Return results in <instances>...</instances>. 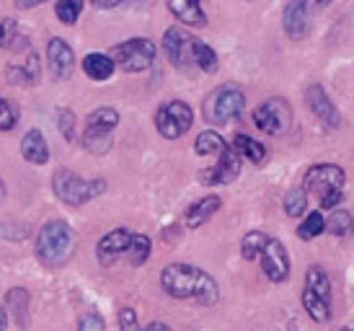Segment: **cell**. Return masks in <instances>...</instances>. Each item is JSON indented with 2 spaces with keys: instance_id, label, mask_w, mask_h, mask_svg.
<instances>
[{
  "instance_id": "cell-28",
  "label": "cell",
  "mask_w": 354,
  "mask_h": 331,
  "mask_svg": "<svg viewBox=\"0 0 354 331\" xmlns=\"http://www.w3.org/2000/svg\"><path fill=\"white\" fill-rule=\"evenodd\" d=\"M354 228V215L349 210H342V207H336L331 210L328 215V220H326V231L331 235H349Z\"/></svg>"
},
{
  "instance_id": "cell-3",
  "label": "cell",
  "mask_w": 354,
  "mask_h": 331,
  "mask_svg": "<svg viewBox=\"0 0 354 331\" xmlns=\"http://www.w3.org/2000/svg\"><path fill=\"white\" fill-rule=\"evenodd\" d=\"M344 168H339L336 163H315L305 171L303 189L318 195L321 207L328 210V207L342 205V199H344Z\"/></svg>"
},
{
  "instance_id": "cell-16",
  "label": "cell",
  "mask_w": 354,
  "mask_h": 331,
  "mask_svg": "<svg viewBox=\"0 0 354 331\" xmlns=\"http://www.w3.org/2000/svg\"><path fill=\"white\" fill-rule=\"evenodd\" d=\"M129 244H132V233H129L127 228H117V231L106 233L99 241V249H96L99 262L104 264V267L111 264V262H117L122 253L129 251Z\"/></svg>"
},
{
  "instance_id": "cell-18",
  "label": "cell",
  "mask_w": 354,
  "mask_h": 331,
  "mask_svg": "<svg viewBox=\"0 0 354 331\" xmlns=\"http://www.w3.org/2000/svg\"><path fill=\"white\" fill-rule=\"evenodd\" d=\"M220 205H223V199L217 195H209V197H202V199H197L194 205L189 207L187 215H184V223H187V228H199V225H205L212 215L220 210Z\"/></svg>"
},
{
  "instance_id": "cell-33",
  "label": "cell",
  "mask_w": 354,
  "mask_h": 331,
  "mask_svg": "<svg viewBox=\"0 0 354 331\" xmlns=\"http://www.w3.org/2000/svg\"><path fill=\"white\" fill-rule=\"evenodd\" d=\"M80 10H83V3H80V0H59L57 6H55L57 19L62 21V24H68V26H73V24L78 21Z\"/></svg>"
},
{
  "instance_id": "cell-39",
  "label": "cell",
  "mask_w": 354,
  "mask_h": 331,
  "mask_svg": "<svg viewBox=\"0 0 354 331\" xmlns=\"http://www.w3.org/2000/svg\"><path fill=\"white\" fill-rule=\"evenodd\" d=\"M13 228H19V223H8V225L0 223V235H6L10 241H21V238L29 235V228H21V231H13Z\"/></svg>"
},
{
  "instance_id": "cell-41",
  "label": "cell",
  "mask_w": 354,
  "mask_h": 331,
  "mask_svg": "<svg viewBox=\"0 0 354 331\" xmlns=\"http://www.w3.org/2000/svg\"><path fill=\"white\" fill-rule=\"evenodd\" d=\"M0 331H6V311H3V305H0Z\"/></svg>"
},
{
  "instance_id": "cell-31",
  "label": "cell",
  "mask_w": 354,
  "mask_h": 331,
  "mask_svg": "<svg viewBox=\"0 0 354 331\" xmlns=\"http://www.w3.org/2000/svg\"><path fill=\"white\" fill-rule=\"evenodd\" d=\"M321 233H326V220L318 210H315V213H308V217L297 225V238H303V241H313V238H318Z\"/></svg>"
},
{
  "instance_id": "cell-11",
  "label": "cell",
  "mask_w": 354,
  "mask_h": 331,
  "mask_svg": "<svg viewBox=\"0 0 354 331\" xmlns=\"http://www.w3.org/2000/svg\"><path fill=\"white\" fill-rule=\"evenodd\" d=\"M305 101H308L310 111H313L326 127L342 125V114H339V109L334 107V101L328 98V93L324 91L321 83H310V86L305 88Z\"/></svg>"
},
{
  "instance_id": "cell-21",
  "label": "cell",
  "mask_w": 354,
  "mask_h": 331,
  "mask_svg": "<svg viewBox=\"0 0 354 331\" xmlns=\"http://www.w3.org/2000/svg\"><path fill=\"white\" fill-rule=\"evenodd\" d=\"M6 305H8V311L13 313L19 329H26V321H29V292L24 290V287H13V290L6 295Z\"/></svg>"
},
{
  "instance_id": "cell-13",
  "label": "cell",
  "mask_w": 354,
  "mask_h": 331,
  "mask_svg": "<svg viewBox=\"0 0 354 331\" xmlns=\"http://www.w3.org/2000/svg\"><path fill=\"white\" fill-rule=\"evenodd\" d=\"M282 26H285L287 37L290 39H305L308 31H310V6L305 0H295L285 8V16H282Z\"/></svg>"
},
{
  "instance_id": "cell-35",
  "label": "cell",
  "mask_w": 354,
  "mask_h": 331,
  "mask_svg": "<svg viewBox=\"0 0 354 331\" xmlns=\"http://www.w3.org/2000/svg\"><path fill=\"white\" fill-rule=\"evenodd\" d=\"M16 125V109L10 101L0 98V129H13Z\"/></svg>"
},
{
  "instance_id": "cell-23",
  "label": "cell",
  "mask_w": 354,
  "mask_h": 331,
  "mask_svg": "<svg viewBox=\"0 0 354 331\" xmlns=\"http://www.w3.org/2000/svg\"><path fill=\"white\" fill-rule=\"evenodd\" d=\"M305 287L310 292H315L321 301L331 303V280H328V274L318 264L308 267V272H305Z\"/></svg>"
},
{
  "instance_id": "cell-36",
  "label": "cell",
  "mask_w": 354,
  "mask_h": 331,
  "mask_svg": "<svg viewBox=\"0 0 354 331\" xmlns=\"http://www.w3.org/2000/svg\"><path fill=\"white\" fill-rule=\"evenodd\" d=\"M104 319H101L99 313H83L78 321V331H104Z\"/></svg>"
},
{
  "instance_id": "cell-29",
  "label": "cell",
  "mask_w": 354,
  "mask_h": 331,
  "mask_svg": "<svg viewBox=\"0 0 354 331\" xmlns=\"http://www.w3.org/2000/svg\"><path fill=\"white\" fill-rule=\"evenodd\" d=\"M266 241H269V235L261 233V231H251V233L243 235V241H241V253H243V259H246V262L259 259L261 251H264Z\"/></svg>"
},
{
  "instance_id": "cell-24",
  "label": "cell",
  "mask_w": 354,
  "mask_h": 331,
  "mask_svg": "<svg viewBox=\"0 0 354 331\" xmlns=\"http://www.w3.org/2000/svg\"><path fill=\"white\" fill-rule=\"evenodd\" d=\"M8 80L10 83H37L39 80V57L29 55V62H21V65H10L8 68Z\"/></svg>"
},
{
  "instance_id": "cell-32",
  "label": "cell",
  "mask_w": 354,
  "mask_h": 331,
  "mask_svg": "<svg viewBox=\"0 0 354 331\" xmlns=\"http://www.w3.org/2000/svg\"><path fill=\"white\" fill-rule=\"evenodd\" d=\"M150 238L142 233H132V244H129V264L132 267H140V264H145L150 259Z\"/></svg>"
},
{
  "instance_id": "cell-7",
  "label": "cell",
  "mask_w": 354,
  "mask_h": 331,
  "mask_svg": "<svg viewBox=\"0 0 354 331\" xmlns=\"http://www.w3.org/2000/svg\"><path fill=\"white\" fill-rule=\"evenodd\" d=\"M109 57L114 60V65H119L127 73H142L156 60V44L145 37H135V39H127L117 47H111Z\"/></svg>"
},
{
  "instance_id": "cell-19",
  "label": "cell",
  "mask_w": 354,
  "mask_h": 331,
  "mask_svg": "<svg viewBox=\"0 0 354 331\" xmlns=\"http://www.w3.org/2000/svg\"><path fill=\"white\" fill-rule=\"evenodd\" d=\"M168 10H171L181 24H187V26H205L207 24L205 8L199 6L197 0H171V3H168Z\"/></svg>"
},
{
  "instance_id": "cell-43",
  "label": "cell",
  "mask_w": 354,
  "mask_h": 331,
  "mask_svg": "<svg viewBox=\"0 0 354 331\" xmlns=\"http://www.w3.org/2000/svg\"><path fill=\"white\" fill-rule=\"evenodd\" d=\"M3 189H6V186H3V181H0V192H3Z\"/></svg>"
},
{
  "instance_id": "cell-30",
  "label": "cell",
  "mask_w": 354,
  "mask_h": 331,
  "mask_svg": "<svg viewBox=\"0 0 354 331\" xmlns=\"http://www.w3.org/2000/svg\"><path fill=\"white\" fill-rule=\"evenodd\" d=\"M282 205H285V213L290 217H300V215L308 213V192L303 186H292L282 199Z\"/></svg>"
},
{
  "instance_id": "cell-27",
  "label": "cell",
  "mask_w": 354,
  "mask_h": 331,
  "mask_svg": "<svg viewBox=\"0 0 354 331\" xmlns=\"http://www.w3.org/2000/svg\"><path fill=\"white\" fill-rule=\"evenodd\" d=\"M194 150H197V156H215V153L220 156L225 150V140L217 135L215 129H205L194 140Z\"/></svg>"
},
{
  "instance_id": "cell-12",
  "label": "cell",
  "mask_w": 354,
  "mask_h": 331,
  "mask_svg": "<svg viewBox=\"0 0 354 331\" xmlns=\"http://www.w3.org/2000/svg\"><path fill=\"white\" fill-rule=\"evenodd\" d=\"M192 42H194V37H189L187 31L181 29H168L163 34V52L176 68L192 65Z\"/></svg>"
},
{
  "instance_id": "cell-5",
  "label": "cell",
  "mask_w": 354,
  "mask_h": 331,
  "mask_svg": "<svg viewBox=\"0 0 354 331\" xmlns=\"http://www.w3.org/2000/svg\"><path fill=\"white\" fill-rule=\"evenodd\" d=\"M246 109V96L238 86L215 88L205 101V119L209 125H230Z\"/></svg>"
},
{
  "instance_id": "cell-37",
  "label": "cell",
  "mask_w": 354,
  "mask_h": 331,
  "mask_svg": "<svg viewBox=\"0 0 354 331\" xmlns=\"http://www.w3.org/2000/svg\"><path fill=\"white\" fill-rule=\"evenodd\" d=\"M119 329L122 331H140L138 313L132 311V308H122V311H119Z\"/></svg>"
},
{
  "instance_id": "cell-22",
  "label": "cell",
  "mask_w": 354,
  "mask_h": 331,
  "mask_svg": "<svg viewBox=\"0 0 354 331\" xmlns=\"http://www.w3.org/2000/svg\"><path fill=\"white\" fill-rule=\"evenodd\" d=\"M233 150H236L241 158L251 161L254 166L264 163L266 161V147L261 145L259 140H254V137H248V135H236V140H233Z\"/></svg>"
},
{
  "instance_id": "cell-8",
  "label": "cell",
  "mask_w": 354,
  "mask_h": 331,
  "mask_svg": "<svg viewBox=\"0 0 354 331\" xmlns=\"http://www.w3.org/2000/svg\"><path fill=\"white\" fill-rule=\"evenodd\" d=\"M254 125L266 135H285L292 125V109L285 98H266L254 109Z\"/></svg>"
},
{
  "instance_id": "cell-34",
  "label": "cell",
  "mask_w": 354,
  "mask_h": 331,
  "mask_svg": "<svg viewBox=\"0 0 354 331\" xmlns=\"http://www.w3.org/2000/svg\"><path fill=\"white\" fill-rule=\"evenodd\" d=\"M57 127L65 140H73L75 137V114L70 109H57Z\"/></svg>"
},
{
  "instance_id": "cell-10",
  "label": "cell",
  "mask_w": 354,
  "mask_h": 331,
  "mask_svg": "<svg viewBox=\"0 0 354 331\" xmlns=\"http://www.w3.org/2000/svg\"><path fill=\"white\" fill-rule=\"evenodd\" d=\"M259 259H261V269H264L266 280H272V283H285L287 277H290V253H287V249L282 246V241L269 238Z\"/></svg>"
},
{
  "instance_id": "cell-1",
  "label": "cell",
  "mask_w": 354,
  "mask_h": 331,
  "mask_svg": "<svg viewBox=\"0 0 354 331\" xmlns=\"http://www.w3.org/2000/svg\"><path fill=\"white\" fill-rule=\"evenodd\" d=\"M160 285L171 298H178V301H197L202 305H215L220 298L215 277L194 264H168L160 272Z\"/></svg>"
},
{
  "instance_id": "cell-26",
  "label": "cell",
  "mask_w": 354,
  "mask_h": 331,
  "mask_svg": "<svg viewBox=\"0 0 354 331\" xmlns=\"http://www.w3.org/2000/svg\"><path fill=\"white\" fill-rule=\"evenodd\" d=\"M192 62H194L199 70H205V73H215L217 70L215 49L209 47V44H205L202 39H194L192 42Z\"/></svg>"
},
{
  "instance_id": "cell-20",
  "label": "cell",
  "mask_w": 354,
  "mask_h": 331,
  "mask_svg": "<svg viewBox=\"0 0 354 331\" xmlns=\"http://www.w3.org/2000/svg\"><path fill=\"white\" fill-rule=\"evenodd\" d=\"M114 60L109 57V55H101V52H91L83 57V73L93 80H109L114 75Z\"/></svg>"
},
{
  "instance_id": "cell-15",
  "label": "cell",
  "mask_w": 354,
  "mask_h": 331,
  "mask_svg": "<svg viewBox=\"0 0 354 331\" xmlns=\"http://www.w3.org/2000/svg\"><path fill=\"white\" fill-rule=\"evenodd\" d=\"M47 60H50V70L52 75L59 80H65L73 75V68H75V55H73V49L65 39H50L47 44Z\"/></svg>"
},
{
  "instance_id": "cell-38",
  "label": "cell",
  "mask_w": 354,
  "mask_h": 331,
  "mask_svg": "<svg viewBox=\"0 0 354 331\" xmlns=\"http://www.w3.org/2000/svg\"><path fill=\"white\" fill-rule=\"evenodd\" d=\"M13 39H16V24H13L10 19L0 21V47L10 44Z\"/></svg>"
},
{
  "instance_id": "cell-9",
  "label": "cell",
  "mask_w": 354,
  "mask_h": 331,
  "mask_svg": "<svg viewBox=\"0 0 354 331\" xmlns=\"http://www.w3.org/2000/svg\"><path fill=\"white\" fill-rule=\"evenodd\" d=\"M192 122H194V111L184 101H166L156 111V129L166 140H176V137L187 135Z\"/></svg>"
},
{
  "instance_id": "cell-17",
  "label": "cell",
  "mask_w": 354,
  "mask_h": 331,
  "mask_svg": "<svg viewBox=\"0 0 354 331\" xmlns=\"http://www.w3.org/2000/svg\"><path fill=\"white\" fill-rule=\"evenodd\" d=\"M21 156L26 158L29 163L44 166L50 161V147H47V140L39 129H29L24 140H21Z\"/></svg>"
},
{
  "instance_id": "cell-14",
  "label": "cell",
  "mask_w": 354,
  "mask_h": 331,
  "mask_svg": "<svg viewBox=\"0 0 354 331\" xmlns=\"http://www.w3.org/2000/svg\"><path fill=\"white\" fill-rule=\"evenodd\" d=\"M238 174H241V156L233 150V145H225L217 166H212V171L202 174V179L207 184H230L238 179Z\"/></svg>"
},
{
  "instance_id": "cell-40",
  "label": "cell",
  "mask_w": 354,
  "mask_h": 331,
  "mask_svg": "<svg viewBox=\"0 0 354 331\" xmlns=\"http://www.w3.org/2000/svg\"><path fill=\"white\" fill-rule=\"evenodd\" d=\"M140 331H171L166 326V323H160V321H153V323H148L145 329H140Z\"/></svg>"
},
{
  "instance_id": "cell-42",
  "label": "cell",
  "mask_w": 354,
  "mask_h": 331,
  "mask_svg": "<svg viewBox=\"0 0 354 331\" xmlns=\"http://www.w3.org/2000/svg\"><path fill=\"white\" fill-rule=\"evenodd\" d=\"M339 331H354V329H349V326H344V329H339Z\"/></svg>"
},
{
  "instance_id": "cell-6",
  "label": "cell",
  "mask_w": 354,
  "mask_h": 331,
  "mask_svg": "<svg viewBox=\"0 0 354 331\" xmlns=\"http://www.w3.org/2000/svg\"><path fill=\"white\" fill-rule=\"evenodd\" d=\"M119 125V111L111 107H101L91 111L86 119V132H83V147L93 156H104L111 147V132Z\"/></svg>"
},
{
  "instance_id": "cell-25",
  "label": "cell",
  "mask_w": 354,
  "mask_h": 331,
  "mask_svg": "<svg viewBox=\"0 0 354 331\" xmlns=\"http://www.w3.org/2000/svg\"><path fill=\"white\" fill-rule=\"evenodd\" d=\"M303 308L308 311V316L313 319V321H318V323H326V321H331V303H326V301H321L315 292H310L308 287L303 290Z\"/></svg>"
},
{
  "instance_id": "cell-2",
  "label": "cell",
  "mask_w": 354,
  "mask_h": 331,
  "mask_svg": "<svg viewBox=\"0 0 354 331\" xmlns=\"http://www.w3.org/2000/svg\"><path fill=\"white\" fill-rule=\"evenodd\" d=\"M73 249H75V235H73V228L68 223L50 220V223L41 225L39 235H37V256L44 267L57 269L62 264H68Z\"/></svg>"
},
{
  "instance_id": "cell-4",
  "label": "cell",
  "mask_w": 354,
  "mask_h": 331,
  "mask_svg": "<svg viewBox=\"0 0 354 331\" xmlns=\"http://www.w3.org/2000/svg\"><path fill=\"white\" fill-rule=\"evenodd\" d=\"M52 189L57 195L59 202H65L70 207H80L96 199L99 195L106 192V181L104 179H80L78 174H73L68 168H59L52 176Z\"/></svg>"
}]
</instances>
